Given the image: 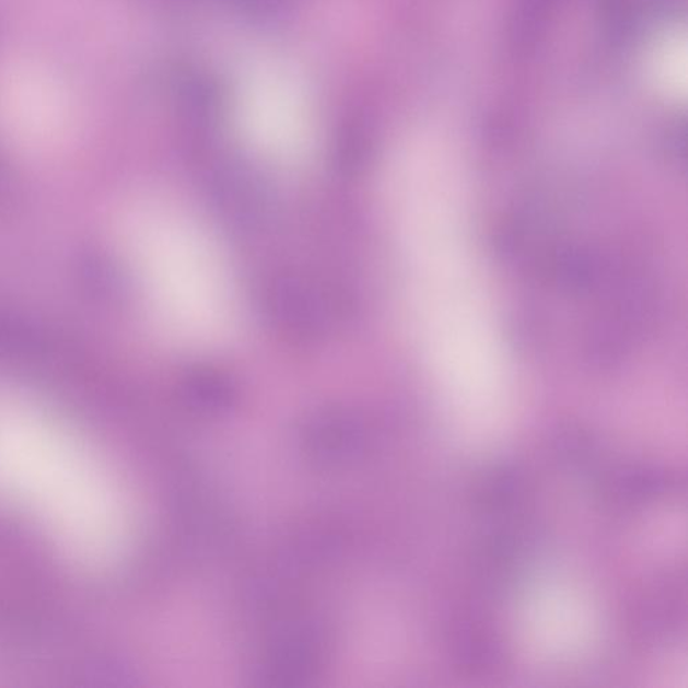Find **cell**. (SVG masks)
<instances>
[{
    "label": "cell",
    "mask_w": 688,
    "mask_h": 688,
    "mask_svg": "<svg viewBox=\"0 0 688 688\" xmlns=\"http://www.w3.org/2000/svg\"><path fill=\"white\" fill-rule=\"evenodd\" d=\"M656 55V74L662 85L674 96L685 94L687 80L685 33L678 31L669 33Z\"/></svg>",
    "instance_id": "7a4b0ae2"
},
{
    "label": "cell",
    "mask_w": 688,
    "mask_h": 688,
    "mask_svg": "<svg viewBox=\"0 0 688 688\" xmlns=\"http://www.w3.org/2000/svg\"><path fill=\"white\" fill-rule=\"evenodd\" d=\"M0 104L22 131H49L60 116V97L43 74L27 68L11 69L0 80Z\"/></svg>",
    "instance_id": "6da1fadb"
}]
</instances>
